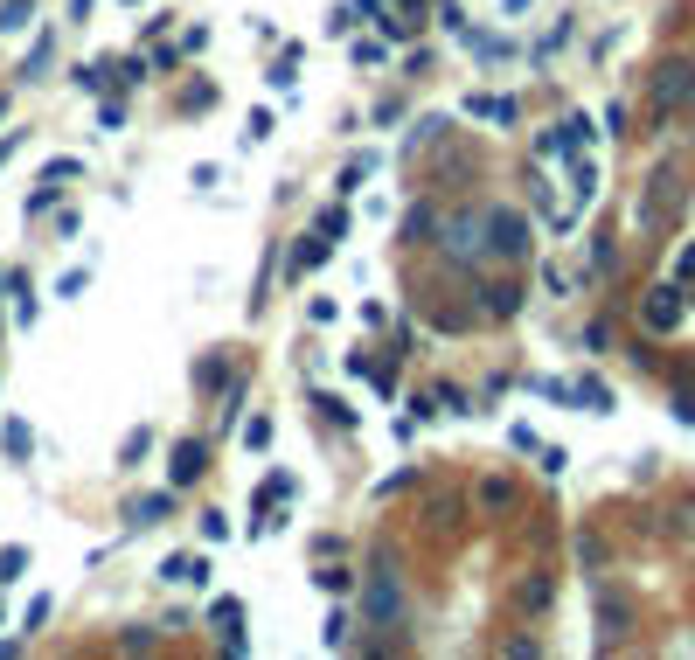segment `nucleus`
<instances>
[{
	"label": "nucleus",
	"mask_w": 695,
	"mask_h": 660,
	"mask_svg": "<svg viewBox=\"0 0 695 660\" xmlns=\"http://www.w3.org/2000/svg\"><path fill=\"white\" fill-rule=\"evenodd\" d=\"M689 98H695V63L668 56V63L654 70V105H661V112H675V105H689Z\"/></svg>",
	"instance_id": "obj_1"
},
{
	"label": "nucleus",
	"mask_w": 695,
	"mask_h": 660,
	"mask_svg": "<svg viewBox=\"0 0 695 660\" xmlns=\"http://www.w3.org/2000/svg\"><path fill=\"white\" fill-rule=\"evenodd\" d=\"M487 230H494V251H501V258H522V251H529V223H522L515 209H487Z\"/></svg>",
	"instance_id": "obj_2"
},
{
	"label": "nucleus",
	"mask_w": 695,
	"mask_h": 660,
	"mask_svg": "<svg viewBox=\"0 0 695 660\" xmlns=\"http://www.w3.org/2000/svg\"><path fill=\"white\" fill-rule=\"evenodd\" d=\"M209 626H216V640H223L230 654H244V605H237V598H216V605H209Z\"/></svg>",
	"instance_id": "obj_3"
},
{
	"label": "nucleus",
	"mask_w": 695,
	"mask_h": 660,
	"mask_svg": "<svg viewBox=\"0 0 695 660\" xmlns=\"http://www.w3.org/2000/svg\"><path fill=\"white\" fill-rule=\"evenodd\" d=\"M397 612H404V591H397L390 570H376V577H369V619L383 626V619H397Z\"/></svg>",
	"instance_id": "obj_4"
},
{
	"label": "nucleus",
	"mask_w": 695,
	"mask_h": 660,
	"mask_svg": "<svg viewBox=\"0 0 695 660\" xmlns=\"http://www.w3.org/2000/svg\"><path fill=\"white\" fill-rule=\"evenodd\" d=\"M675 320H682V292H675V285H654V292H647V327L668 334Z\"/></svg>",
	"instance_id": "obj_5"
},
{
	"label": "nucleus",
	"mask_w": 695,
	"mask_h": 660,
	"mask_svg": "<svg viewBox=\"0 0 695 660\" xmlns=\"http://www.w3.org/2000/svg\"><path fill=\"white\" fill-rule=\"evenodd\" d=\"M202 473H209V452H202V445H174V459H167V480H174V487H195Z\"/></svg>",
	"instance_id": "obj_6"
},
{
	"label": "nucleus",
	"mask_w": 695,
	"mask_h": 660,
	"mask_svg": "<svg viewBox=\"0 0 695 660\" xmlns=\"http://www.w3.org/2000/svg\"><path fill=\"white\" fill-rule=\"evenodd\" d=\"M445 251H459V258H480V216H459V223L445 230Z\"/></svg>",
	"instance_id": "obj_7"
},
{
	"label": "nucleus",
	"mask_w": 695,
	"mask_h": 660,
	"mask_svg": "<svg viewBox=\"0 0 695 660\" xmlns=\"http://www.w3.org/2000/svg\"><path fill=\"white\" fill-rule=\"evenodd\" d=\"M160 577H167V584H209V563H202V556H167Z\"/></svg>",
	"instance_id": "obj_8"
},
{
	"label": "nucleus",
	"mask_w": 695,
	"mask_h": 660,
	"mask_svg": "<svg viewBox=\"0 0 695 660\" xmlns=\"http://www.w3.org/2000/svg\"><path fill=\"white\" fill-rule=\"evenodd\" d=\"M550 577H543V570H536V577H522V591H515V598H522V612H550Z\"/></svg>",
	"instance_id": "obj_9"
},
{
	"label": "nucleus",
	"mask_w": 695,
	"mask_h": 660,
	"mask_svg": "<svg viewBox=\"0 0 695 660\" xmlns=\"http://www.w3.org/2000/svg\"><path fill=\"white\" fill-rule=\"evenodd\" d=\"M0 445H7L14 459H28V452H35V431H28L21 417H7V424H0Z\"/></svg>",
	"instance_id": "obj_10"
},
{
	"label": "nucleus",
	"mask_w": 695,
	"mask_h": 660,
	"mask_svg": "<svg viewBox=\"0 0 695 660\" xmlns=\"http://www.w3.org/2000/svg\"><path fill=\"white\" fill-rule=\"evenodd\" d=\"M35 21V0H0V35H21Z\"/></svg>",
	"instance_id": "obj_11"
},
{
	"label": "nucleus",
	"mask_w": 695,
	"mask_h": 660,
	"mask_svg": "<svg viewBox=\"0 0 695 660\" xmlns=\"http://www.w3.org/2000/svg\"><path fill=\"white\" fill-rule=\"evenodd\" d=\"M473 112L494 119V126H515V98H473Z\"/></svg>",
	"instance_id": "obj_12"
},
{
	"label": "nucleus",
	"mask_w": 695,
	"mask_h": 660,
	"mask_svg": "<svg viewBox=\"0 0 695 660\" xmlns=\"http://www.w3.org/2000/svg\"><path fill=\"white\" fill-rule=\"evenodd\" d=\"M167 508H174L167 494H146V501H139V508H133V528H153V522H160V515H167Z\"/></svg>",
	"instance_id": "obj_13"
},
{
	"label": "nucleus",
	"mask_w": 695,
	"mask_h": 660,
	"mask_svg": "<svg viewBox=\"0 0 695 660\" xmlns=\"http://www.w3.org/2000/svg\"><path fill=\"white\" fill-rule=\"evenodd\" d=\"M327 647H355V612H334L327 619Z\"/></svg>",
	"instance_id": "obj_14"
},
{
	"label": "nucleus",
	"mask_w": 695,
	"mask_h": 660,
	"mask_svg": "<svg viewBox=\"0 0 695 660\" xmlns=\"http://www.w3.org/2000/svg\"><path fill=\"white\" fill-rule=\"evenodd\" d=\"M21 570H28V549H21V542H14V549H0V584H14Z\"/></svg>",
	"instance_id": "obj_15"
},
{
	"label": "nucleus",
	"mask_w": 695,
	"mask_h": 660,
	"mask_svg": "<svg viewBox=\"0 0 695 660\" xmlns=\"http://www.w3.org/2000/svg\"><path fill=\"white\" fill-rule=\"evenodd\" d=\"M244 445L265 452V445H272V417H251V424H244Z\"/></svg>",
	"instance_id": "obj_16"
},
{
	"label": "nucleus",
	"mask_w": 695,
	"mask_h": 660,
	"mask_svg": "<svg viewBox=\"0 0 695 660\" xmlns=\"http://www.w3.org/2000/svg\"><path fill=\"white\" fill-rule=\"evenodd\" d=\"M146 77H153V63H146V56H126V63H119V84H146Z\"/></svg>",
	"instance_id": "obj_17"
},
{
	"label": "nucleus",
	"mask_w": 695,
	"mask_h": 660,
	"mask_svg": "<svg viewBox=\"0 0 695 660\" xmlns=\"http://www.w3.org/2000/svg\"><path fill=\"white\" fill-rule=\"evenodd\" d=\"M42 63H49V35H35V49H28V63H21V77H42Z\"/></svg>",
	"instance_id": "obj_18"
},
{
	"label": "nucleus",
	"mask_w": 695,
	"mask_h": 660,
	"mask_svg": "<svg viewBox=\"0 0 695 660\" xmlns=\"http://www.w3.org/2000/svg\"><path fill=\"white\" fill-rule=\"evenodd\" d=\"M14 146H21V132H7V139H0V167H7V153H14Z\"/></svg>",
	"instance_id": "obj_19"
},
{
	"label": "nucleus",
	"mask_w": 695,
	"mask_h": 660,
	"mask_svg": "<svg viewBox=\"0 0 695 660\" xmlns=\"http://www.w3.org/2000/svg\"><path fill=\"white\" fill-rule=\"evenodd\" d=\"M501 7H508V14H522V7H529V0H501Z\"/></svg>",
	"instance_id": "obj_20"
},
{
	"label": "nucleus",
	"mask_w": 695,
	"mask_h": 660,
	"mask_svg": "<svg viewBox=\"0 0 695 660\" xmlns=\"http://www.w3.org/2000/svg\"><path fill=\"white\" fill-rule=\"evenodd\" d=\"M0 112H7V105H0Z\"/></svg>",
	"instance_id": "obj_21"
}]
</instances>
